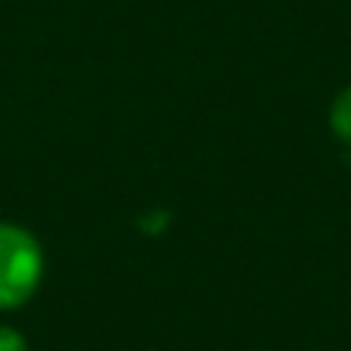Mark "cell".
Returning a JSON list of instances; mask_svg holds the SVG:
<instances>
[{
	"mask_svg": "<svg viewBox=\"0 0 351 351\" xmlns=\"http://www.w3.org/2000/svg\"><path fill=\"white\" fill-rule=\"evenodd\" d=\"M0 351H27V343L16 329L0 326Z\"/></svg>",
	"mask_w": 351,
	"mask_h": 351,
	"instance_id": "cell-3",
	"label": "cell"
},
{
	"mask_svg": "<svg viewBox=\"0 0 351 351\" xmlns=\"http://www.w3.org/2000/svg\"><path fill=\"white\" fill-rule=\"evenodd\" d=\"M329 121H332L335 134H337L343 143H348V145H351V88H346V90L335 99Z\"/></svg>",
	"mask_w": 351,
	"mask_h": 351,
	"instance_id": "cell-2",
	"label": "cell"
},
{
	"mask_svg": "<svg viewBox=\"0 0 351 351\" xmlns=\"http://www.w3.org/2000/svg\"><path fill=\"white\" fill-rule=\"evenodd\" d=\"M44 274L38 241L19 225L0 222V310L25 304Z\"/></svg>",
	"mask_w": 351,
	"mask_h": 351,
	"instance_id": "cell-1",
	"label": "cell"
}]
</instances>
